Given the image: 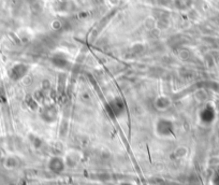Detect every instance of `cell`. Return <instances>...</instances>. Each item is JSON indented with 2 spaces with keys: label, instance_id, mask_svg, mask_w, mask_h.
I'll use <instances>...</instances> for the list:
<instances>
[{
  "label": "cell",
  "instance_id": "obj_7",
  "mask_svg": "<svg viewBox=\"0 0 219 185\" xmlns=\"http://www.w3.org/2000/svg\"><path fill=\"white\" fill-rule=\"evenodd\" d=\"M120 185H131V184H129V183H122V184H120Z\"/></svg>",
  "mask_w": 219,
  "mask_h": 185
},
{
  "label": "cell",
  "instance_id": "obj_6",
  "mask_svg": "<svg viewBox=\"0 0 219 185\" xmlns=\"http://www.w3.org/2000/svg\"><path fill=\"white\" fill-rule=\"evenodd\" d=\"M27 72H28V67L24 65V64H19V65H16V66H14L12 68L11 78L14 79V80H19L24 75H26Z\"/></svg>",
  "mask_w": 219,
  "mask_h": 185
},
{
  "label": "cell",
  "instance_id": "obj_2",
  "mask_svg": "<svg viewBox=\"0 0 219 185\" xmlns=\"http://www.w3.org/2000/svg\"><path fill=\"white\" fill-rule=\"evenodd\" d=\"M40 117L45 123H54L58 119V111L54 106H44L40 110Z\"/></svg>",
  "mask_w": 219,
  "mask_h": 185
},
{
  "label": "cell",
  "instance_id": "obj_5",
  "mask_svg": "<svg viewBox=\"0 0 219 185\" xmlns=\"http://www.w3.org/2000/svg\"><path fill=\"white\" fill-rule=\"evenodd\" d=\"M172 104V101L170 99V97L166 96V95H160L155 99V107L159 111H166L168 110Z\"/></svg>",
  "mask_w": 219,
  "mask_h": 185
},
{
  "label": "cell",
  "instance_id": "obj_3",
  "mask_svg": "<svg viewBox=\"0 0 219 185\" xmlns=\"http://www.w3.org/2000/svg\"><path fill=\"white\" fill-rule=\"evenodd\" d=\"M109 112L113 113L115 116H120L126 112L125 104L120 98L116 97L113 100L109 101Z\"/></svg>",
  "mask_w": 219,
  "mask_h": 185
},
{
  "label": "cell",
  "instance_id": "obj_1",
  "mask_svg": "<svg viewBox=\"0 0 219 185\" xmlns=\"http://www.w3.org/2000/svg\"><path fill=\"white\" fill-rule=\"evenodd\" d=\"M155 129H156L157 135L162 137V138H169L172 137L175 134V126L174 123L169 119L161 117L158 119V121L155 124Z\"/></svg>",
  "mask_w": 219,
  "mask_h": 185
},
{
  "label": "cell",
  "instance_id": "obj_4",
  "mask_svg": "<svg viewBox=\"0 0 219 185\" xmlns=\"http://www.w3.org/2000/svg\"><path fill=\"white\" fill-rule=\"evenodd\" d=\"M66 166V161L60 157H52L48 161V168L54 173H61Z\"/></svg>",
  "mask_w": 219,
  "mask_h": 185
}]
</instances>
